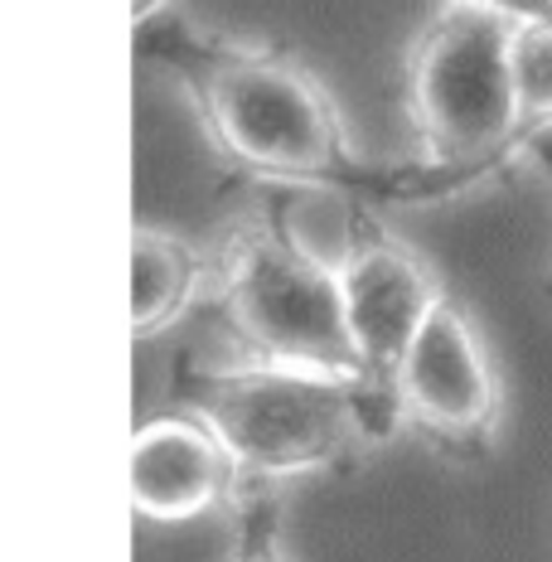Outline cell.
I'll return each mask as SVG.
<instances>
[{
	"label": "cell",
	"mask_w": 552,
	"mask_h": 562,
	"mask_svg": "<svg viewBox=\"0 0 552 562\" xmlns=\"http://www.w3.org/2000/svg\"><path fill=\"white\" fill-rule=\"evenodd\" d=\"M174 403L199 417L248 480L320 475L403 431V403L387 383L286 364L190 369Z\"/></svg>",
	"instance_id": "cell-1"
},
{
	"label": "cell",
	"mask_w": 552,
	"mask_h": 562,
	"mask_svg": "<svg viewBox=\"0 0 552 562\" xmlns=\"http://www.w3.org/2000/svg\"><path fill=\"white\" fill-rule=\"evenodd\" d=\"M170 74L223 160L291 190H349L359 175L330 88L267 44H184Z\"/></svg>",
	"instance_id": "cell-2"
},
{
	"label": "cell",
	"mask_w": 552,
	"mask_h": 562,
	"mask_svg": "<svg viewBox=\"0 0 552 562\" xmlns=\"http://www.w3.org/2000/svg\"><path fill=\"white\" fill-rule=\"evenodd\" d=\"M214 291L223 325L252 355V364L369 379L349 330L339 272L291 238L277 209L243 218L223 238Z\"/></svg>",
	"instance_id": "cell-3"
},
{
	"label": "cell",
	"mask_w": 552,
	"mask_h": 562,
	"mask_svg": "<svg viewBox=\"0 0 552 562\" xmlns=\"http://www.w3.org/2000/svg\"><path fill=\"white\" fill-rule=\"evenodd\" d=\"M509 30L514 20L489 10L441 5V15L413 40L403 102L431 175L470 180L533 140L509 78Z\"/></svg>",
	"instance_id": "cell-4"
},
{
	"label": "cell",
	"mask_w": 552,
	"mask_h": 562,
	"mask_svg": "<svg viewBox=\"0 0 552 562\" xmlns=\"http://www.w3.org/2000/svg\"><path fill=\"white\" fill-rule=\"evenodd\" d=\"M393 393L403 417L451 451L489 447L499 427V379L475 321L441 296L397 364Z\"/></svg>",
	"instance_id": "cell-5"
},
{
	"label": "cell",
	"mask_w": 552,
	"mask_h": 562,
	"mask_svg": "<svg viewBox=\"0 0 552 562\" xmlns=\"http://www.w3.org/2000/svg\"><path fill=\"white\" fill-rule=\"evenodd\" d=\"M335 272H339V286H345V311H349V330H354L363 373L373 383L393 389L407 345L417 339L431 306L446 296L441 281L369 209H359V228Z\"/></svg>",
	"instance_id": "cell-6"
},
{
	"label": "cell",
	"mask_w": 552,
	"mask_h": 562,
	"mask_svg": "<svg viewBox=\"0 0 552 562\" xmlns=\"http://www.w3.org/2000/svg\"><path fill=\"white\" fill-rule=\"evenodd\" d=\"M238 465L223 441L190 413L140 422L132 437V505L150 524H184L228 509Z\"/></svg>",
	"instance_id": "cell-7"
},
{
	"label": "cell",
	"mask_w": 552,
	"mask_h": 562,
	"mask_svg": "<svg viewBox=\"0 0 552 562\" xmlns=\"http://www.w3.org/2000/svg\"><path fill=\"white\" fill-rule=\"evenodd\" d=\"M204 286V262L184 238L136 224L132 233V335H166Z\"/></svg>",
	"instance_id": "cell-8"
},
{
	"label": "cell",
	"mask_w": 552,
	"mask_h": 562,
	"mask_svg": "<svg viewBox=\"0 0 552 562\" xmlns=\"http://www.w3.org/2000/svg\"><path fill=\"white\" fill-rule=\"evenodd\" d=\"M223 562H296L286 548V505L277 480H238L228 499V558Z\"/></svg>",
	"instance_id": "cell-9"
},
{
	"label": "cell",
	"mask_w": 552,
	"mask_h": 562,
	"mask_svg": "<svg viewBox=\"0 0 552 562\" xmlns=\"http://www.w3.org/2000/svg\"><path fill=\"white\" fill-rule=\"evenodd\" d=\"M509 78L528 136H552V20L509 30Z\"/></svg>",
	"instance_id": "cell-10"
},
{
	"label": "cell",
	"mask_w": 552,
	"mask_h": 562,
	"mask_svg": "<svg viewBox=\"0 0 552 562\" xmlns=\"http://www.w3.org/2000/svg\"><path fill=\"white\" fill-rule=\"evenodd\" d=\"M446 5L489 10V15H504L514 25H523V20H552V0H446Z\"/></svg>",
	"instance_id": "cell-11"
},
{
	"label": "cell",
	"mask_w": 552,
	"mask_h": 562,
	"mask_svg": "<svg viewBox=\"0 0 552 562\" xmlns=\"http://www.w3.org/2000/svg\"><path fill=\"white\" fill-rule=\"evenodd\" d=\"M528 150H533L538 166H543V175L552 180V136H533V140H528Z\"/></svg>",
	"instance_id": "cell-12"
},
{
	"label": "cell",
	"mask_w": 552,
	"mask_h": 562,
	"mask_svg": "<svg viewBox=\"0 0 552 562\" xmlns=\"http://www.w3.org/2000/svg\"><path fill=\"white\" fill-rule=\"evenodd\" d=\"M170 0H132V15H136V25H150V15H160Z\"/></svg>",
	"instance_id": "cell-13"
}]
</instances>
